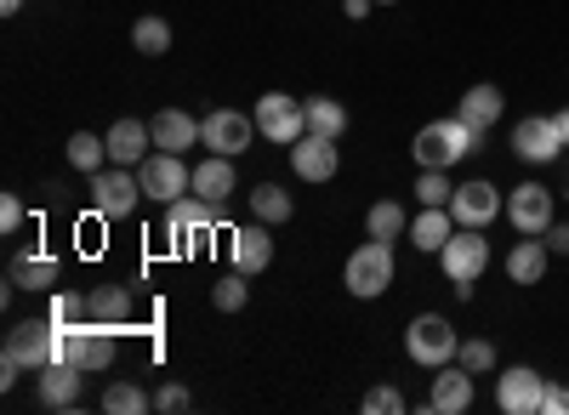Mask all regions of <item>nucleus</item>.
<instances>
[{"mask_svg": "<svg viewBox=\"0 0 569 415\" xmlns=\"http://www.w3.org/2000/svg\"><path fill=\"white\" fill-rule=\"evenodd\" d=\"M507 222L518 227V234H547V227L558 222V194L547 189V182H518V189L507 194Z\"/></svg>", "mask_w": 569, "mask_h": 415, "instance_id": "obj_11", "label": "nucleus"}, {"mask_svg": "<svg viewBox=\"0 0 569 415\" xmlns=\"http://www.w3.org/2000/svg\"><path fill=\"white\" fill-rule=\"evenodd\" d=\"M376 7H393V0H376Z\"/></svg>", "mask_w": 569, "mask_h": 415, "instance_id": "obj_45", "label": "nucleus"}, {"mask_svg": "<svg viewBox=\"0 0 569 415\" xmlns=\"http://www.w3.org/2000/svg\"><path fill=\"white\" fill-rule=\"evenodd\" d=\"M563 125L558 114H525L512 125V160H525V165H558L563 160Z\"/></svg>", "mask_w": 569, "mask_h": 415, "instance_id": "obj_7", "label": "nucleus"}, {"mask_svg": "<svg viewBox=\"0 0 569 415\" xmlns=\"http://www.w3.org/2000/svg\"><path fill=\"white\" fill-rule=\"evenodd\" d=\"M0 12H7V18H18V12H23V0H0Z\"/></svg>", "mask_w": 569, "mask_h": 415, "instance_id": "obj_43", "label": "nucleus"}, {"mask_svg": "<svg viewBox=\"0 0 569 415\" xmlns=\"http://www.w3.org/2000/svg\"><path fill=\"white\" fill-rule=\"evenodd\" d=\"M58 358V331L52 318H23V325L7 331V347H0V387H12L23 371H46Z\"/></svg>", "mask_w": 569, "mask_h": 415, "instance_id": "obj_1", "label": "nucleus"}, {"mask_svg": "<svg viewBox=\"0 0 569 415\" xmlns=\"http://www.w3.org/2000/svg\"><path fill=\"white\" fill-rule=\"evenodd\" d=\"M450 194H456L450 171H421V176H416V200H421V205H450Z\"/></svg>", "mask_w": 569, "mask_h": 415, "instance_id": "obj_36", "label": "nucleus"}, {"mask_svg": "<svg viewBox=\"0 0 569 415\" xmlns=\"http://www.w3.org/2000/svg\"><path fill=\"white\" fill-rule=\"evenodd\" d=\"M308 131L342 136V131H348V109H342L337 98H308Z\"/></svg>", "mask_w": 569, "mask_h": 415, "instance_id": "obj_32", "label": "nucleus"}, {"mask_svg": "<svg viewBox=\"0 0 569 415\" xmlns=\"http://www.w3.org/2000/svg\"><path fill=\"white\" fill-rule=\"evenodd\" d=\"M291 194H284L279 189V182H257V189H251V216L257 222H268V227H279V222H291Z\"/></svg>", "mask_w": 569, "mask_h": 415, "instance_id": "obj_29", "label": "nucleus"}, {"mask_svg": "<svg viewBox=\"0 0 569 415\" xmlns=\"http://www.w3.org/2000/svg\"><path fill=\"white\" fill-rule=\"evenodd\" d=\"M439 267H445V280L461 302H472V285L485 280V267H490V240H485V227H456V234L445 240L439 251Z\"/></svg>", "mask_w": 569, "mask_h": 415, "instance_id": "obj_3", "label": "nucleus"}, {"mask_svg": "<svg viewBox=\"0 0 569 415\" xmlns=\"http://www.w3.org/2000/svg\"><path fill=\"white\" fill-rule=\"evenodd\" d=\"M131 45H137L142 58H166V52H171V23L154 18V12L137 18V23H131Z\"/></svg>", "mask_w": 569, "mask_h": 415, "instance_id": "obj_31", "label": "nucleus"}, {"mask_svg": "<svg viewBox=\"0 0 569 415\" xmlns=\"http://www.w3.org/2000/svg\"><path fill=\"white\" fill-rule=\"evenodd\" d=\"M547 262H552V251H547L541 234H518V245L507 251V280L512 285H541L547 280Z\"/></svg>", "mask_w": 569, "mask_h": 415, "instance_id": "obj_19", "label": "nucleus"}, {"mask_svg": "<svg viewBox=\"0 0 569 415\" xmlns=\"http://www.w3.org/2000/svg\"><path fill=\"white\" fill-rule=\"evenodd\" d=\"M450 234H456L450 205H421V211L410 216V245H416V251H427V256H439Z\"/></svg>", "mask_w": 569, "mask_h": 415, "instance_id": "obj_21", "label": "nucleus"}, {"mask_svg": "<svg viewBox=\"0 0 569 415\" xmlns=\"http://www.w3.org/2000/svg\"><path fill=\"white\" fill-rule=\"evenodd\" d=\"M86 307H91V318H98V325H109V331H131V291H126V285L91 291Z\"/></svg>", "mask_w": 569, "mask_h": 415, "instance_id": "obj_26", "label": "nucleus"}, {"mask_svg": "<svg viewBox=\"0 0 569 415\" xmlns=\"http://www.w3.org/2000/svg\"><path fill=\"white\" fill-rule=\"evenodd\" d=\"M149 131H154V149H166V154H188L200 143V120L182 114V109H160L149 120Z\"/></svg>", "mask_w": 569, "mask_h": 415, "instance_id": "obj_20", "label": "nucleus"}, {"mask_svg": "<svg viewBox=\"0 0 569 415\" xmlns=\"http://www.w3.org/2000/svg\"><path fill=\"white\" fill-rule=\"evenodd\" d=\"M228 256H233V267L240 273H262L268 262H273V240H268V222H246V227H233L228 234Z\"/></svg>", "mask_w": 569, "mask_h": 415, "instance_id": "obj_18", "label": "nucleus"}, {"mask_svg": "<svg viewBox=\"0 0 569 415\" xmlns=\"http://www.w3.org/2000/svg\"><path fill=\"white\" fill-rule=\"evenodd\" d=\"M337 165H342V154H337V136L302 131L297 143H291V171H297L302 182H330V176H337Z\"/></svg>", "mask_w": 569, "mask_h": 415, "instance_id": "obj_15", "label": "nucleus"}, {"mask_svg": "<svg viewBox=\"0 0 569 415\" xmlns=\"http://www.w3.org/2000/svg\"><path fill=\"white\" fill-rule=\"evenodd\" d=\"M188 404H194V398H188V387H177V382L154 387V409H160V415H182Z\"/></svg>", "mask_w": 569, "mask_h": 415, "instance_id": "obj_38", "label": "nucleus"}, {"mask_svg": "<svg viewBox=\"0 0 569 415\" xmlns=\"http://www.w3.org/2000/svg\"><path fill=\"white\" fill-rule=\"evenodd\" d=\"M410 404H405V393L399 387H370L365 393V415H405Z\"/></svg>", "mask_w": 569, "mask_h": 415, "instance_id": "obj_37", "label": "nucleus"}, {"mask_svg": "<svg viewBox=\"0 0 569 415\" xmlns=\"http://www.w3.org/2000/svg\"><path fill=\"white\" fill-rule=\"evenodd\" d=\"M342 7H348V23H359V18H370L376 0H342Z\"/></svg>", "mask_w": 569, "mask_h": 415, "instance_id": "obj_42", "label": "nucleus"}, {"mask_svg": "<svg viewBox=\"0 0 569 415\" xmlns=\"http://www.w3.org/2000/svg\"><path fill=\"white\" fill-rule=\"evenodd\" d=\"M405 353L421 364V371H445V364H456L461 353V336L445 313H416L410 331H405Z\"/></svg>", "mask_w": 569, "mask_h": 415, "instance_id": "obj_6", "label": "nucleus"}, {"mask_svg": "<svg viewBox=\"0 0 569 415\" xmlns=\"http://www.w3.org/2000/svg\"><path fill=\"white\" fill-rule=\"evenodd\" d=\"M103 409L109 415H142V409H154V393H142L137 382H114L103 393Z\"/></svg>", "mask_w": 569, "mask_h": 415, "instance_id": "obj_33", "label": "nucleus"}, {"mask_svg": "<svg viewBox=\"0 0 569 415\" xmlns=\"http://www.w3.org/2000/svg\"><path fill=\"white\" fill-rule=\"evenodd\" d=\"M120 331H109V325H98V318H91V325L80 331V371L91 376V371H109V364H114V353H120V342H114Z\"/></svg>", "mask_w": 569, "mask_h": 415, "instance_id": "obj_25", "label": "nucleus"}, {"mask_svg": "<svg viewBox=\"0 0 569 415\" xmlns=\"http://www.w3.org/2000/svg\"><path fill=\"white\" fill-rule=\"evenodd\" d=\"M137 200H149V194H142V176H131V165L91 176V205H98V216H131Z\"/></svg>", "mask_w": 569, "mask_h": 415, "instance_id": "obj_14", "label": "nucleus"}, {"mask_svg": "<svg viewBox=\"0 0 569 415\" xmlns=\"http://www.w3.org/2000/svg\"><path fill=\"white\" fill-rule=\"evenodd\" d=\"M456 114H461V120H467L472 131L485 136V131H490V125H496V120L507 114V98H501V85H467V98H461V109H456Z\"/></svg>", "mask_w": 569, "mask_h": 415, "instance_id": "obj_24", "label": "nucleus"}, {"mask_svg": "<svg viewBox=\"0 0 569 415\" xmlns=\"http://www.w3.org/2000/svg\"><path fill=\"white\" fill-rule=\"evenodd\" d=\"M246 280H251V273H240V267H233V273H222V280L211 285V302H217V313H240V307L251 302Z\"/></svg>", "mask_w": 569, "mask_h": 415, "instance_id": "obj_34", "label": "nucleus"}, {"mask_svg": "<svg viewBox=\"0 0 569 415\" xmlns=\"http://www.w3.org/2000/svg\"><path fill=\"white\" fill-rule=\"evenodd\" d=\"M137 176H142V194H149L154 205H171L182 194H194V171L182 165V154H166V149H154L149 160H142Z\"/></svg>", "mask_w": 569, "mask_h": 415, "instance_id": "obj_10", "label": "nucleus"}, {"mask_svg": "<svg viewBox=\"0 0 569 415\" xmlns=\"http://www.w3.org/2000/svg\"><path fill=\"white\" fill-rule=\"evenodd\" d=\"M541 398H547V382L536 376V364H507V371L496 376L501 415H541Z\"/></svg>", "mask_w": 569, "mask_h": 415, "instance_id": "obj_13", "label": "nucleus"}, {"mask_svg": "<svg viewBox=\"0 0 569 415\" xmlns=\"http://www.w3.org/2000/svg\"><path fill=\"white\" fill-rule=\"evenodd\" d=\"M472 376L467 364H445V371H433V393H427V409L433 415H461V409H472Z\"/></svg>", "mask_w": 569, "mask_h": 415, "instance_id": "obj_16", "label": "nucleus"}, {"mask_svg": "<svg viewBox=\"0 0 569 415\" xmlns=\"http://www.w3.org/2000/svg\"><path fill=\"white\" fill-rule=\"evenodd\" d=\"M541 240H547V251H552V256H569V222H552Z\"/></svg>", "mask_w": 569, "mask_h": 415, "instance_id": "obj_40", "label": "nucleus"}, {"mask_svg": "<svg viewBox=\"0 0 569 415\" xmlns=\"http://www.w3.org/2000/svg\"><path fill=\"white\" fill-rule=\"evenodd\" d=\"M251 114H257V131L268 136V143H284V149L308 131V103H297L291 91H262V103Z\"/></svg>", "mask_w": 569, "mask_h": 415, "instance_id": "obj_9", "label": "nucleus"}, {"mask_svg": "<svg viewBox=\"0 0 569 415\" xmlns=\"http://www.w3.org/2000/svg\"><path fill=\"white\" fill-rule=\"evenodd\" d=\"M472 149H479V131H472L461 114L421 125V131H416V143H410V154H416L421 171H450V165H461Z\"/></svg>", "mask_w": 569, "mask_h": 415, "instance_id": "obj_2", "label": "nucleus"}, {"mask_svg": "<svg viewBox=\"0 0 569 415\" xmlns=\"http://www.w3.org/2000/svg\"><path fill=\"white\" fill-rule=\"evenodd\" d=\"M58 280H63V262L52 256V251H23L18 262H12V285L18 291H58Z\"/></svg>", "mask_w": 569, "mask_h": 415, "instance_id": "obj_22", "label": "nucleus"}, {"mask_svg": "<svg viewBox=\"0 0 569 415\" xmlns=\"http://www.w3.org/2000/svg\"><path fill=\"white\" fill-rule=\"evenodd\" d=\"M450 216H456V227H490L496 216H507V194L496 189L490 176L456 182V194H450Z\"/></svg>", "mask_w": 569, "mask_h": 415, "instance_id": "obj_8", "label": "nucleus"}, {"mask_svg": "<svg viewBox=\"0 0 569 415\" xmlns=\"http://www.w3.org/2000/svg\"><path fill=\"white\" fill-rule=\"evenodd\" d=\"M200 143L211 149V154H246L251 143H257V114H240V109H211L206 120H200Z\"/></svg>", "mask_w": 569, "mask_h": 415, "instance_id": "obj_12", "label": "nucleus"}, {"mask_svg": "<svg viewBox=\"0 0 569 415\" xmlns=\"http://www.w3.org/2000/svg\"><path fill=\"white\" fill-rule=\"evenodd\" d=\"M558 125H563V143H569V109H558Z\"/></svg>", "mask_w": 569, "mask_h": 415, "instance_id": "obj_44", "label": "nucleus"}, {"mask_svg": "<svg viewBox=\"0 0 569 415\" xmlns=\"http://www.w3.org/2000/svg\"><path fill=\"white\" fill-rule=\"evenodd\" d=\"M393 245L388 240H365L353 256H348V267H342V285H348V296L353 302H376V296H388V285H393Z\"/></svg>", "mask_w": 569, "mask_h": 415, "instance_id": "obj_5", "label": "nucleus"}, {"mask_svg": "<svg viewBox=\"0 0 569 415\" xmlns=\"http://www.w3.org/2000/svg\"><path fill=\"white\" fill-rule=\"evenodd\" d=\"M211 234H217V211H211V200L182 194V200L166 205V245H171V256H200V251L211 245Z\"/></svg>", "mask_w": 569, "mask_h": 415, "instance_id": "obj_4", "label": "nucleus"}, {"mask_svg": "<svg viewBox=\"0 0 569 415\" xmlns=\"http://www.w3.org/2000/svg\"><path fill=\"white\" fill-rule=\"evenodd\" d=\"M80 364H63V358H52L46 371H34V398L46 404V409H69L74 398H80Z\"/></svg>", "mask_w": 569, "mask_h": 415, "instance_id": "obj_17", "label": "nucleus"}, {"mask_svg": "<svg viewBox=\"0 0 569 415\" xmlns=\"http://www.w3.org/2000/svg\"><path fill=\"white\" fill-rule=\"evenodd\" d=\"M456 364H467L472 376H490V371H496V342H490V336H472V342H461Z\"/></svg>", "mask_w": 569, "mask_h": 415, "instance_id": "obj_35", "label": "nucleus"}, {"mask_svg": "<svg viewBox=\"0 0 569 415\" xmlns=\"http://www.w3.org/2000/svg\"><path fill=\"white\" fill-rule=\"evenodd\" d=\"M23 200L18 194H0V234H18V227H23Z\"/></svg>", "mask_w": 569, "mask_h": 415, "instance_id": "obj_39", "label": "nucleus"}, {"mask_svg": "<svg viewBox=\"0 0 569 415\" xmlns=\"http://www.w3.org/2000/svg\"><path fill=\"white\" fill-rule=\"evenodd\" d=\"M541 415H569V387H547V398H541Z\"/></svg>", "mask_w": 569, "mask_h": 415, "instance_id": "obj_41", "label": "nucleus"}, {"mask_svg": "<svg viewBox=\"0 0 569 415\" xmlns=\"http://www.w3.org/2000/svg\"><path fill=\"white\" fill-rule=\"evenodd\" d=\"M63 154H69V165H74V171H86V176H98V171H103V160H109V136H91V131H74Z\"/></svg>", "mask_w": 569, "mask_h": 415, "instance_id": "obj_30", "label": "nucleus"}, {"mask_svg": "<svg viewBox=\"0 0 569 415\" xmlns=\"http://www.w3.org/2000/svg\"><path fill=\"white\" fill-rule=\"evenodd\" d=\"M103 136H109V160L114 165H142V160H149V149H154V131L137 125V120H114Z\"/></svg>", "mask_w": 569, "mask_h": 415, "instance_id": "obj_23", "label": "nucleus"}, {"mask_svg": "<svg viewBox=\"0 0 569 415\" xmlns=\"http://www.w3.org/2000/svg\"><path fill=\"white\" fill-rule=\"evenodd\" d=\"M194 194L211 200V205H222V200L233 194V160H228V154H211V160L194 165Z\"/></svg>", "mask_w": 569, "mask_h": 415, "instance_id": "obj_27", "label": "nucleus"}, {"mask_svg": "<svg viewBox=\"0 0 569 415\" xmlns=\"http://www.w3.org/2000/svg\"><path fill=\"white\" fill-rule=\"evenodd\" d=\"M399 234H410V216H405V205L399 200H376L370 211H365V240H399Z\"/></svg>", "mask_w": 569, "mask_h": 415, "instance_id": "obj_28", "label": "nucleus"}]
</instances>
